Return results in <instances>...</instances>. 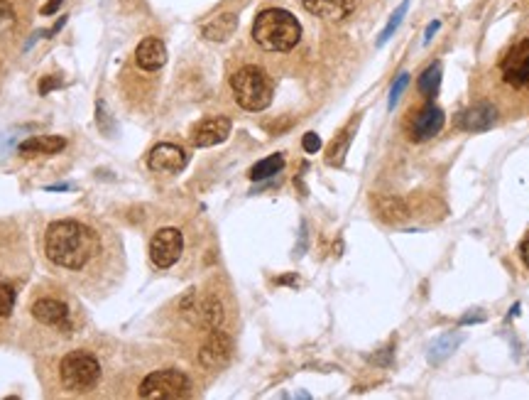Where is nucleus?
Instances as JSON below:
<instances>
[{
    "mask_svg": "<svg viewBox=\"0 0 529 400\" xmlns=\"http://www.w3.org/2000/svg\"><path fill=\"white\" fill-rule=\"evenodd\" d=\"M282 167H285V158L279 153L270 155V158L260 160V162H255L250 170V179H255V182H260V179H270V177H274L277 172H282Z\"/></svg>",
    "mask_w": 529,
    "mask_h": 400,
    "instance_id": "4be33fe9",
    "label": "nucleus"
},
{
    "mask_svg": "<svg viewBox=\"0 0 529 400\" xmlns=\"http://www.w3.org/2000/svg\"><path fill=\"white\" fill-rule=\"evenodd\" d=\"M12 20H15V10H12V5L8 3V0H0V25L12 23Z\"/></svg>",
    "mask_w": 529,
    "mask_h": 400,
    "instance_id": "cd10ccee",
    "label": "nucleus"
},
{
    "mask_svg": "<svg viewBox=\"0 0 529 400\" xmlns=\"http://www.w3.org/2000/svg\"><path fill=\"white\" fill-rule=\"evenodd\" d=\"M355 128H358V118H355L353 123H350L346 130H341V136L333 138V142L328 145V153H326V162H328L331 167H341V165H344L346 153H348V147H350V140H353Z\"/></svg>",
    "mask_w": 529,
    "mask_h": 400,
    "instance_id": "412c9836",
    "label": "nucleus"
},
{
    "mask_svg": "<svg viewBox=\"0 0 529 400\" xmlns=\"http://www.w3.org/2000/svg\"><path fill=\"white\" fill-rule=\"evenodd\" d=\"M192 393V381L189 376L177 368H164L155 371L140 383L138 395L145 400H169V398H186Z\"/></svg>",
    "mask_w": 529,
    "mask_h": 400,
    "instance_id": "39448f33",
    "label": "nucleus"
},
{
    "mask_svg": "<svg viewBox=\"0 0 529 400\" xmlns=\"http://www.w3.org/2000/svg\"><path fill=\"white\" fill-rule=\"evenodd\" d=\"M62 3H64V0H49V3H44V5H42L40 15H54V12L62 8Z\"/></svg>",
    "mask_w": 529,
    "mask_h": 400,
    "instance_id": "c85d7f7f",
    "label": "nucleus"
},
{
    "mask_svg": "<svg viewBox=\"0 0 529 400\" xmlns=\"http://www.w3.org/2000/svg\"><path fill=\"white\" fill-rule=\"evenodd\" d=\"M135 62H138L140 69L145 71L162 69L164 62H167V47H164V42L157 40V37H145L138 45V49H135Z\"/></svg>",
    "mask_w": 529,
    "mask_h": 400,
    "instance_id": "2eb2a0df",
    "label": "nucleus"
},
{
    "mask_svg": "<svg viewBox=\"0 0 529 400\" xmlns=\"http://www.w3.org/2000/svg\"><path fill=\"white\" fill-rule=\"evenodd\" d=\"M235 29H238V15L235 12H221V15H216L214 20H209L201 27V35L209 42H226L231 40Z\"/></svg>",
    "mask_w": 529,
    "mask_h": 400,
    "instance_id": "a211bd4d",
    "label": "nucleus"
},
{
    "mask_svg": "<svg viewBox=\"0 0 529 400\" xmlns=\"http://www.w3.org/2000/svg\"><path fill=\"white\" fill-rule=\"evenodd\" d=\"M253 40L265 52H289L302 40V25L282 8H268L253 23Z\"/></svg>",
    "mask_w": 529,
    "mask_h": 400,
    "instance_id": "f03ea898",
    "label": "nucleus"
},
{
    "mask_svg": "<svg viewBox=\"0 0 529 400\" xmlns=\"http://www.w3.org/2000/svg\"><path fill=\"white\" fill-rule=\"evenodd\" d=\"M66 147V140L59 136H35L20 142V155L23 158H35V155H57Z\"/></svg>",
    "mask_w": 529,
    "mask_h": 400,
    "instance_id": "f3484780",
    "label": "nucleus"
},
{
    "mask_svg": "<svg viewBox=\"0 0 529 400\" xmlns=\"http://www.w3.org/2000/svg\"><path fill=\"white\" fill-rule=\"evenodd\" d=\"M502 79L512 88H529V37L519 40L500 62Z\"/></svg>",
    "mask_w": 529,
    "mask_h": 400,
    "instance_id": "6e6552de",
    "label": "nucleus"
},
{
    "mask_svg": "<svg viewBox=\"0 0 529 400\" xmlns=\"http://www.w3.org/2000/svg\"><path fill=\"white\" fill-rule=\"evenodd\" d=\"M181 310H184L186 319L196 327H204V329H218L223 322V305L216 297H196L194 292H189L181 302Z\"/></svg>",
    "mask_w": 529,
    "mask_h": 400,
    "instance_id": "0eeeda50",
    "label": "nucleus"
},
{
    "mask_svg": "<svg viewBox=\"0 0 529 400\" xmlns=\"http://www.w3.org/2000/svg\"><path fill=\"white\" fill-rule=\"evenodd\" d=\"M446 123V116L439 106L434 103H426L417 116L412 118V123H409V140L414 142H426L431 140L434 136H439Z\"/></svg>",
    "mask_w": 529,
    "mask_h": 400,
    "instance_id": "9b49d317",
    "label": "nucleus"
},
{
    "mask_svg": "<svg viewBox=\"0 0 529 400\" xmlns=\"http://www.w3.org/2000/svg\"><path fill=\"white\" fill-rule=\"evenodd\" d=\"M44 251L47 258L54 265L69 268V271H79L93 253L99 251V236L93 234L88 226L74 218H59L47 226L44 234Z\"/></svg>",
    "mask_w": 529,
    "mask_h": 400,
    "instance_id": "f257e3e1",
    "label": "nucleus"
},
{
    "mask_svg": "<svg viewBox=\"0 0 529 400\" xmlns=\"http://www.w3.org/2000/svg\"><path fill=\"white\" fill-rule=\"evenodd\" d=\"M372 206L383 221H390V224H400L409 216L407 204L400 199V197H390V195H378L372 197Z\"/></svg>",
    "mask_w": 529,
    "mask_h": 400,
    "instance_id": "6ab92c4d",
    "label": "nucleus"
},
{
    "mask_svg": "<svg viewBox=\"0 0 529 400\" xmlns=\"http://www.w3.org/2000/svg\"><path fill=\"white\" fill-rule=\"evenodd\" d=\"M471 322H485V314L483 312H476V314H465L463 319H461V324H471Z\"/></svg>",
    "mask_w": 529,
    "mask_h": 400,
    "instance_id": "7c9ffc66",
    "label": "nucleus"
},
{
    "mask_svg": "<svg viewBox=\"0 0 529 400\" xmlns=\"http://www.w3.org/2000/svg\"><path fill=\"white\" fill-rule=\"evenodd\" d=\"M417 86H419V94L426 96V99L437 94L439 86H441V64H439V62H437V64H431L429 69H426L424 74L419 77Z\"/></svg>",
    "mask_w": 529,
    "mask_h": 400,
    "instance_id": "5701e85b",
    "label": "nucleus"
},
{
    "mask_svg": "<svg viewBox=\"0 0 529 400\" xmlns=\"http://www.w3.org/2000/svg\"><path fill=\"white\" fill-rule=\"evenodd\" d=\"M69 184H57V187H47V192H62V189H66Z\"/></svg>",
    "mask_w": 529,
    "mask_h": 400,
    "instance_id": "72a5a7b5",
    "label": "nucleus"
},
{
    "mask_svg": "<svg viewBox=\"0 0 529 400\" xmlns=\"http://www.w3.org/2000/svg\"><path fill=\"white\" fill-rule=\"evenodd\" d=\"M439 27H441V23H439V20H434V23H429V27H426V32H424V45H429L431 37H434V35H437V32H439Z\"/></svg>",
    "mask_w": 529,
    "mask_h": 400,
    "instance_id": "c756f323",
    "label": "nucleus"
},
{
    "mask_svg": "<svg viewBox=\"0 0 529 400\" xmlns=\"http://www.w3.org/2000/svg\"><path fill=\"white\" fill-rule=\"evenodd\" d=\"M302 5L311 15H316V18L338 23V20L348 18L350 12H353L355 0H302Z\"/></svg>",
    "mask_w": 529,
    "mask_h": 400,
    "instance_id": "dca6fc26",
    "label": "nucleus"
},
{
    "mask_svg": "<svg viewBox=\"0 0 529 400\" xmlns=\"http://www.w3.org/2000/svg\"><path fill=\"white\" fill-rule=\"evenodd\" d=\"M189 165V153L184 147L172 145V142H157L152 147L150 155H147V167L152 172H167V175H175L181 172Z\"/></svg>",
    "mask_w": 529,
    "mask_h": 400,
    "instance_id": "9d476101",
    "label": "nucleus"
},
{
    "mask_svg": "<svg viewBox=\"0 0 529 400\" xmlns=\"http://www.w3.org/2000/svg\"><path fill=\"white\" fill-rule=\"evenodd\" d=\"M231 130H233L231 118H223V116L206 118V121H201V123L192 130V142L196 147H214V145H218V142L228 140Z\"/></svg>",
    "mask_w": 529,
    "mask_h": 400,
    "instance_id": "f8f14e48",
    "label": "nucleus"
},
{
    "mask_svg": "<svg viewBox=\"0 0 529 400\" xmlns=\"http://www.w3.org/2000/svg\"><path fill=\"white\" fill-rule=\"evenodd\" d=\"M407 10H409V3H407V0H404V3H402V5L395 10V15H392V18H390V23L385 25V29H383V32H380V37H378V47H383L385 42H387L392 35H395L397 27H400L402 20H404V15H407Z\"/></svg>",
    "mask_w": 529,
    "mask_h": 400,
    "instance_id": "b1692460",
    "label": "nucleus"
},
{
    "mask_svg": "<svg viewBox=\"0 0 529 400\" xmlns=\"http://www.w3.org/2000/svg\"><path fill=\"white\" fill-rule=\"evenodd\" d=\"M409 86V74H400L397 77V82L392 84V88H390V99H387V108H395V103L400 101V96H402V91Z\"/></svg>",
    "mask_w": 529,
    "mask_h": 400,
    "instance_id": "a878e982",
    "label": "nucleus"
},
{
    "mask_svg": "<svg viewBox=\"0 0 529 400\" xmlns=\"http://www.w3.org/2000/svg\"><path fill=\"white\" fill-rule=\"evenodd\" d=\"M302 147L307 150L309 155H314L321 150V138L316 136V133H307V136L302 138Z\"/></svg>",
    "mask_w": 529,
    "mask_h": 400,
    "instance_id": "bb28decb",
    "label": "nucleus"
},
{
    "mask_svg": "<svg viewBox=\"0 0 529 400\" xmlns=\"http://www.w3.org/2000/svg\"><path fill=\"white\" fill-rule=\"evenodd\" d=\"M184 251V236L175 226H164L150 241V258L157 268H172L181 258Z\"/></svg>",
    "mask_w": 529,
    "mask_h": 400,
    "instance_id": "423d86ee",
    "label": "nucleus"
},
{
    "mask_svg": "<svg viewBox=\"0 0 529 400\" xmlns=\"http://www.w3.org/2000/svg\"><path fill=\"white\" fill-rule=\"evenodd\" d=\"M15 300H18L15 288L8 283H0V317H10L12 307H15Z\"/></svg>",
    "mask_w": 529,
    "mask_h": 400,
    "instance_id": "393cba45",
    "label": "nucleus"
},
{
    "mask_svg": "<svg viewBox=\"0 0 529 400\" xmlns=\"http://www.w3.org/2000/svg\"><path fill=\"white\" fill-rule=\"evenodd\" d=\"M519 255H522L524 265H527V268H529V238H524L522 246H519Z\"/></svg>",
    "mask_w": 529,
    "mask_h": 400,
    "instance_id": "473e14b6",
    "label": "nucleus"
},
{
    "mask_svg": "<svg viewBox=\"0 0 529 400\" xmlns=\"http://www.w3.org/2000/svg\"><path fill=\"white\" fill-rule=\"evenodd\" d=\"M59 378L64 383V388L83 393V390H91L99 383L101 364L88 351H71L59 364Z\"/></svg>",
    "mask_w": 529,
    "mask_h": 400,
    "instance_id": "20e7f679",
    "label": "nucleus"
},
{
    "mask_svg": "<svg viewBox=\"0 0 529 400\" xmlns=\"http://www.w3.org/2000/svg\"><path fill=\"white\" fill-rule=\"evenodd\" d=\"M231 88L233 99L238 101V106L245 111H265L272 103V79L268 77V71L255 64L240 66L231 77Z\"/></svg>",
    "mask_w": 529,
    "mask_h": 400,
    "instance_id": "7ed1b4c3",
    "label": "nucleus"
},
{
    "mask_svg": "<svg viewBox=\"0 0 529 400\" xmlns=\"http://www.w3.org/2000/svg\"><path fill=\"white\" fill-rule=\"evenodd\" d=\"M32 317L47 327H59V329H69V307L64 302L54 300V297H42L32 305Z\"/></svg>",
    "mask_w": 529,
    "mask_h": 400,
    "instance_id": "4468645a",
    "label": "nucleus"
},
{
    "mask_svg": "<svg viewBox=\"0 0 529 400\" xmlns=\"http://www.w3.org/2000/svg\"><path fill=\"white\" fill-rule=\"evenodd\" d=\"M52 86H57V82H54V77H44V79H42V82H40V94H47V91H49V88H52Z\"/></svg>",
    "mask_w": 529,
    "mask_h": 400,
    "instance_id": "2f4dec72",
    "label": "nucleus"
},
{
    "mask_svg": "<svg viewBox=\"0 0 529 400\" xmlns=\"http://www.w3.org/2000/svg\"><path fill=\"white\" fill-rule=\"evenodd\" d=\"M498 123V111H495L493 103H473L471 108L461 111L459 116V128L465 130V133H483V130H490L493 125Z\"/></svg>",
    "mask_w": 529,
    "mask_h": 400,
    "instance_id": "ddd939ff",
    "label": "nucleus"
},
{
    "mask_svg": "<svg viewBox=\"0 0 529 400\" xmlns=\"http://www.w3.org/2000/svg\"><path fill=\"white\" fill-rule=\"evenodd\" d=\"M465 336L461 334V332H448V334H441L439 339H434V344L429 347V351H426V359H429V364L439 366L443 364V361L451 356V353L456 351V349L463 344Z\"/></svg>",
    "mask_w": 529,
    "mask_h": 400,
    "instance_id": "aec40b11",
    "label": "nucleus"
},
{
    "mask_svg": "<svg viewBox=\"0 0 529 400\" xmlns=\"http://www.w3.org/2000/svg\"><path fill=\"white\" fill-rule=\"evenodd\" d=\"M231 356H233L231 336L221 329H211L209 339L198 349V364L204 366V368H209V371H216V368H223L231 361Z\"/></svg>",
    "mask_w": 529,
    "mask_h": 400,
    "instance_id": "1a4fd4ad",
    "label": "nucleus"
}]
</instances>
